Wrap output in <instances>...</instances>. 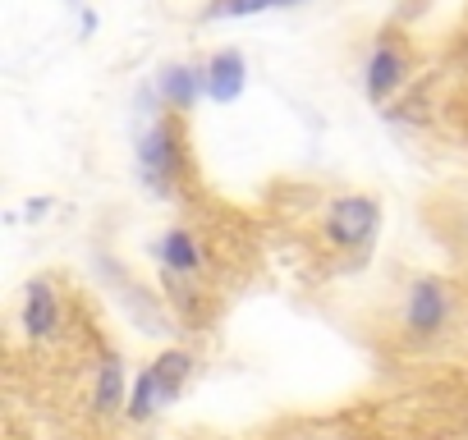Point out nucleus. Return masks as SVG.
<instances>
[{
    "mask_svg": "<svg viewBox=\"0 0 468 440\" xmlns=\"http://www.w3.org/2000/svg\"><path fill=\"white\" fill-rule=\"evenodd\" d=\"M285 0H211L202 10V19H253V15H267V10H281Z\"/></svg>",
    "mask_w": 468,
    "mask_h": 440,
    "instance_id": "11",
    "label": "nucleus"
},
{
    "mask_svg": "<svg viewBox=\"0 0 468 440\" xmlns=\"http://www.w3.org/2000/svg\"><path fill=\"white\" fill-rule=\"evenodd\" d=\"M156 257H161V267H165V276H179V280H193V276H202V244L184 230V225H170L161 239H156Z\"/></svg>",
    "mask_w": 468,
    "mask_h": 440,
    "instance_id": "7",
    "label": "nucleus"
},
{
    "mask_svg": "<svg viewBox=\"0 0 468 440\" xmlns=\"http://www.w3.org/2000/svg\"><path fill=\"white\" fill-rule=\"evenodd\" d=\"M19 321H24V335H28L33 344H51V340L60 335L65 308H60V289H56L51 276H42V280H33V285L24 289V312H19Z\"/></svg>",
    "mask_w": 468,
    "mask_h": 440,
    "instance_id": "4",
    "label": "nucleus"
},
{
    "mask_svg": "<svg viewBox=\"0 0 468 440\" xmlns=\"http://www.w3.org/2000/svg\"><path fill=\"white\" fill-rule=\"evenodd\" d=\"M156 92L175 110H193V101L207 97V69H197V65H165L156 74Z\"/></svg>",
    "mask_w": 468,
    "mask_h": 440,
    "instance_id": "9",
    "label": "nucleus"
},
{
    "mask_svg": "<svg viewBox=\"0 0 468 440\" xmlns=\"http://www.w3.org/2000/svg\"><path fill=\"white\" fill-rule=\"evenodd\" d=\"M188 353L184 349H170V353H161L143 376H138V385H133V394H129V417H152L156 408H165L179 390H184V381H188Z\"/></svg>",
    "mask_w": 468,
    "mask_h": 440,
    "instance_id": "3",
    "label": "nucleus"
},
{
    "mask_svg": "<svg viewBox=\"0 0 468 440\" xmlns=\"http://www.w3.org/2000/svg\"><path fill=\"white\" fill-rule=\"evenodd\" d=\"M445 321H450V289H445L441 280H418V285L409 289V303H404V326H409V335L431 340V335L445 330Z\"/></svg>",
    "mask_w": 468,
    "mask_h": 440,
    "instance_id": "5",
    "label": "nucleus"
},
{
    "mask_svg": "<svg viewBox=\"0 0 468 440\" xmlns=\"http://www.w3.org/2000/svg\"><path fill=\"white\" fill-rule=\"evenodd\" d=\"M138 174L152 193H170L184 179V138H179V124L170 115L152 120L138 133Z\"/></svg>",
    "mask_w": 468,
    "mask_h": 440,
    "instance_id": "1",
    "label": "nucleus"
},
{
    "mask_svg": "<svg viewBox=\"0 0 468 440\" xmlns=\"http://www.w3.org/2000/svg\"><path fill=\"white\" fill-rule=\"evenodd\" d=\"M124 403V372H120V358H106L97 367V385H92V408L97 413H120Z\"/></svg>",
    "mask_w": 468,
    "mask_h": 440,
    "instance_id": "10",
    "label": "nucleus"
},
{
    "mask_svg": "<svg viewBox=\"0 0 468 440\" xmlns=\"http://www.w3.org/2000/svg\"><path fill=\"white\" fill-rule=\"evenodd\" d=\"M409 74V51L395 42V33H381L372 56H367V74H363V88L372 101H386Z\"/></svg>",
    "mask_w": 468,
    "mask_h": 440,
    "instance_id": "6",
    "label": "nucleus"
},
{
    "mask_svg": "<svg viewBox=\"0 0 468 440\" xmlns=\"http://www.w3.org/2000/svg\"><path fill=\"white\" fill-rule=\"evenodd\" d=\"M244 88H249V60L239 51H220V56L207 60V97L211 101H220V106L239 101Z\"/></svg>",
    "mask_w": 468,
    "mask_h": 440,
    "instance_id": "8",
    "label": "nucleus"
},
{
    "mask_svg": "<svg viewBox=\"0 0 468 440\" xmlns=\"http://www.w3.org/2000/svg\"><path fill=\"white\" fill-rule=\"evenodd\" d=\"M377 225H381V206L377 197H363V193H349V197H335L322 215V235L331 248H345V253H358L377 239Z\"/></svg>",
    "mask_w": 468,
    "mask_h": 440,
    "instance_id": "2",
    "label": "nucleus"
}]
</instances>
